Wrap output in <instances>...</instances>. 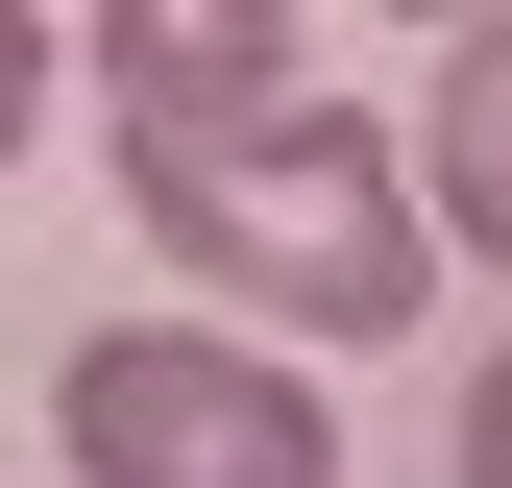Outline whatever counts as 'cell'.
I'll return each instance as SVG.
<instances>
[{"label":"cell","mask_w":512,"mask_h":488,"mask_svg":"<svg viewBox=\"0 0 512 488\" xmlns=\"http://www.w3.org/2000/svg\"><path fill=\"white\" fill-rule=\"evenodd\" d=\"M122 220L171 244L196 293H244L269 342H415L439 318V220L391 171V122L342 98H122Z\"/></svg>","instance_id":"obj_1"},{"label":"cell","mask_w":512,"mask_h":488,"mask_svg":"<svg viewBox=\"0 0 512 488\" xmlns=\"http://www.w3.org/2000/svg\"><path fill=\"white\" fill-rule=\"evenodd\" d=\"M49 440H74V488H342V415H317V366L269 318H122V342H74Z\"/></svg>","instance_id":"obj_2"},{"label":"cell","mask_w":512,"mask_h":488,"mask_svg":"<svg viewBox=\"0 0 512 488\" xmlns=\"http://www.w3.org/2000/svg\"><path fill=\"white\" fill-rule=\"evenodd\" d=\"M415 220L439 269H512V0L439 25V98H415Z\"/></svg>","instance_id":"obj_3"},{"label":"cell","mask_w":512,"mask_h":488,"mask_svg":"<svg viewBox=\"0 0 512 488\" xmlns=\"http://www.w3.org/2000/svg\"><path fill=\"white\" fill-rule=\"evenodd\" d=\"M293 0H98V98H269Z\"/></svg>","instance_id":"obj_4"},{"label":"cell","mask_w":512,"mask_h":488,"mask_svg":"<svg viewBox=\"0 0 512 488\" xmlns=\"http://www.w3.org/2000/svg\"><path fill=\"white\" fill-rule=\"evenodd\" d=\"M25 122H49V0H0V171H25Z\"/></svg>","instance_id":"obj_5"},{"label":"cell","mask_w":512,"mask_h":488,"mask_svg":"<svg viewBox=\"0 0 512 488\" xmlns=\"http://www.w3.org/2000/svg\"><path fill=\"white\" fill-rule=\"evenodd\" d=\"M464 488H512V342H488V391H464Z\"/></svg>","instance_id":"obj_6"},{"label":"cell","mask_w":512,"mask_h":488,"mask_svg":"<svg viewBox=\"0 0 512 488\" xmlns=\"http://www.w3.org/2000/svg\"><path fill=\"white\" fill-rule=\"evenodd\" d=\"M391 25H488V0H391Z\"/></svg>","instance_id":"obj_7"}]
</instances>
